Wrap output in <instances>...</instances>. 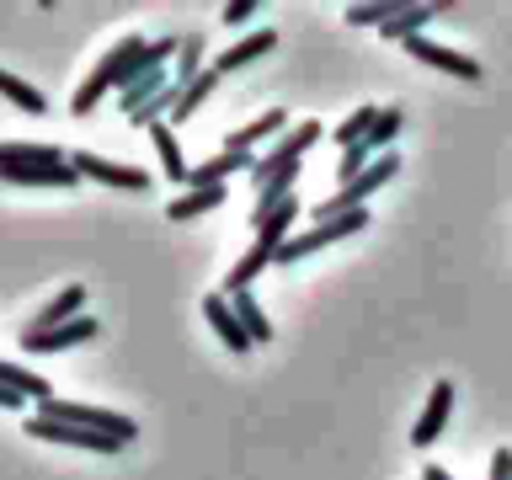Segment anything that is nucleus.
Instances as JSON below:
<instances>
[{
	"label": "nucleus",
	"mask_w": 512,
	"mask_h": 480,
	"mask_svg": "<svg viewBox=\"0 0 512 480\" xmlns=\"http://www.w3.org/2000/svg\"><path fill=\"white\" fill-rule=\"evenodd\" d=\"M70 166H75V176H91V182H102V187H123V192H150V171H139V166H118V160H107V155H91V150H70Z\"/></svg>",
	"instance_id": "obj_5"
},
{
	"label": "nucleus",
	"mask_w": 512,
	"mask_h": 480,
	"mask_svg": "<svg viewBox=\"0 0 512 480\" xmlns=\"http://www.w3.org/2000/svg\"><path fill=\"white\" fill-rule=\"evenodd\" d=\"M203 320H208V326L219 331V342L230 347V352H251V347H256L251 336H246V326H240L235 304L224 299V294H208V299H203Z\"/></svg>",
	"instance_id": "obj_12"
},
{
	"label": "nucleus",
	"mask_w": 512,
	"mask_h": 480,
	"mask_svg": "<svg viewBox=\"0 0 512 480\" xmlns=\"http://www.w3.org/2000/svg\"><path fill=\"white\" fill-rule=\"evenodd\" d=\"M150 144H155V155H160V166H166V176L171 182H182L187 187V160H182V144H176V134H171V123H155L150 128Z\"/></svg>",
	"instance_id": "obj_21"
},
{
	"label": "nucleus",
	"mask_w": 512,
	"mask_h": 480,
	"mask_svg": "<svg viewBox=\"0 0 512 480\" xmlns=\"http://www.w3.org/2000/svg\"><path fill=\"white\" fill-rule=\"evenodd\" d=\"M214 208H224V187H198V192H182V198L166 203V219L171 224H187L198 214H214Z\"/></svg>",
	"instance_id": "obj_19"
},
{
	"label": "nucleus",
	"mask_w": 512,
	"mask_h": 480,
	"mask_svg": "<svg viewBox=\"0 0 512 480\" xmlns=\"http://www.w3.org/2000/svg\"><path fill=\"white\" fill-rule=\"evenodd\" d=\"M406 54H411L416 64H432V70L454 75V80H480V64H475L470 54H459V48H443V43H432V38H411Z\"/></svg>",
	"instance_id": "obj_8"
},
{
	"label": "nucleus",
	"mask_w": 512,
	"mask_h": 480,
	"mask_svg": "<svg viewBox=\"0 0 512 480\" xmlns=\"http://www.w3.org/2000/svg\"><path fill=\"white\" fill-rule=\"evenodd\" d=\"M251 16H256V0H230L219 22H224V27H240V22H251Z\"/></svg>",
	"instance_id": "obj_32"
},
{
	"label": "nucleus",
	"mask_w": 512,
	"mask_h": 480,
	"mask_svg": "<svg viewBox=\"0 0 512 480\" xmlns=\"http://www.w3.org/2000/svg\"><path fill=\"white\" fill-rule=\"evenodd\" d=\"M96 320L91 315H75L70 326H59V331H22V352H70V347H80V342H96Z\"/></svg>",
	"instance_id": "obj_9"
},
{
	"label": "nucleus",
	"mask_w": 512,
	"mask_h": 480,
	"mask_svg": "<svg viewBox=\"0 0 512 480\" xmlns=\"http://www.w3.org/2000/svg\"><path fill=\"white\" fill-rule=\"evenodd\" d=\"M400 123H406V118H400V107H379V123H374V134H368L363 144H368V150H384V144L400 134Z\"/></svg>",
	"instance_id": "obj_31"
},
{
	"label": "nucleus",
	"mask_w": 512,
	"mask_h": 480,
	"mask_svg": "<svg viewBox=\"0 0 512 480\" xmlns=\"http://www.w3.org/2000/svg\"><path fill=\"white\" fill-rule=\"evenodd\" d=\"M251 166H256L251 150H224V155H214V160H203V166L187 171V192H198V187H224L235 171H251Z\"/></svg>",
	"instance_id": "obj_11"
},
{
	"label": "nucleus",
	"mask_w": 512,
	"mask_h": 480,
	"mask_svg": "<svg viewBox=\"0 0 512 480\" xmlns=\"http://www.w3.org/2000/svg\"><path fill=\"white\" fill-rule=\"evenodd\" d=\"M400 171V155H374V166H368L358 182H347L336 198H326V203H315V224H326V219H342V214H352V208H363V198H374V192L390 182V176Z\"/></svg>",
	"instance_id": "obj_4"
},
{
	"label": "nucleus",
	"mask_w": 512,
	"mask_h": 480,
	"mask_svg": "<svg viewBox=\"0 0 512 480\" xmlns=\"http://www.w3.org/2000/svg\"><path fill=\"white\" fill-rule=\"evenodd\" d=\"M272 256H278L272 246H262V240H251V251L240 256V262H235L230 272H224L219 294H224V299H235V294H251V283H256V278H262V272L272 267Z\"/></svg>",
	"instance_id": "obj_13"
},
{
	"label": "nucleus",
	"mask_w": 512,
	"mask_h": 480,
	"mask_svg": "<svg viewBox=\"0 0 512 480\" xmlns=\"http://www.w3.org/2000/svg\"><path fill=\"white\" fill-rule=\"evenodd\" d=\"M235 315H240V326H246L251 342H272V326H267V315H262V304H256L251 294H235Z\"/></svg>",
	"instance_id": "obj_28"
},
{
	"label": "nucleus",
	"mask_w": 512,
	"mask_h": 480,
	"mask_svg": "<svg viewBox=\"0 0 512 480\" xmlns=\"http://www.w3.org/2000/svg\"><path fill=\"white\" fill-rule=\"evenodd\" d=\"M395 11H406V6H395V0H390V6H379V0H374V6H347V27H384Z\"/></svg>",
	"instance_id": "obj_30"
},
{
	"label": "nucleus",
	"mask_w": 512,
	"mask_h": 480,
	"mask_svg": "<svg viewBox=\"0 0 512 480\" xmlns=\"http://www.w3.org/2000/svg\"><path fill=\"white\" fill-rule=\"evenodd\" d=\"M363 224H368V208H352V214H342V219L310 224L304 235H288V246H278V256H272V267H294V262H304L310 251L331 246V240H347V235H358Z\"/></svg>",
	"instance_id": "obj_3"
},
{
	"label": "nucleus",
	"mask_w": 512,
	"mask_h": 480,
	"mask_svg": "<svg viewBox=\"0 0 512 480\" xmlns=\"http://www.w3.org/2000/svg\"><path fill=\"white\" fill-rule=\"evenodd\" d=\"M176 80H171V70H144V75H134L128 86L118 91V107H123V118H134V112L144 107V102H155L160 91H171Z\"/></svg>",
	"instance_id": "obj_17"
},
{
	"label": "nucleus",
	"mask_w": 512,
	"mask_h": 480,
	"mask_svg": "<svg viewBox=\"0 0 512 480\" xmlns=\"http://www.w3.org/2000/svg\"><path fill=\"white\" fill-rule=\"evenodd\" d=\"M272 48H278V32H272V27H256L251 38H240V43L230 48V54H219V59H214V70H219V75L246 70V64H256L262 54H272Z\"/></svg>",
	"instance_id": "obj_16"
},
{
	"label": "nucleus",
	"mask_w": 512,
	"mask_h": 480,
	"mask_svg": "<svg viewBox=\"0 0 512 480\" xmlns=\"http://www.w3.org/2000/svg\"><path fill=\"white\" fill-rule=\"evenodd\" d=\"M374 166V150H368V144H352V150H342V160H336V182H358V176Z\"/></svg>",
	"instance_id": "obj_29"
},
{
	"label": "nucleus",
	"mask_w": 512,
	"mask_h": 480,
	"mask_svg": "<svg viewBox=\"0 0 512 480\" xmlns=\"http://www.w3.org/2000/svg\"><path fill=\"white\" fill-rule=\"evenodd\" d=\"M203 54H208L203 38H198V32H187V38H182V54H176V86H192V80L208 70Z\"/></svg>",
	"instance_id": "obj_25"
},
{
	"label": "nucleus",
	"mask_w": 512,
	"mask_h": 480,
	"mask_svg": "<svg viewBox=\"0 0 512 480\" xmlns=\"http://www.w3.org/2000/svg\"><path fill=\"white\" fill-rule=\"evenodd\" d=\"M486 480H512V448H496L491 454V475Z\"/></svg>",
	"instance_id": "obj_33"
},
{
	"label": "nucleus",
	"mask_w": 512,
	"mask_h": 480,
	"mask_svg": "<svg viewBox=\"0 0 512 480\" xmlns=\"http://www.w3.org/2000/svg\"><path fill=\"white\" fill-rule=\"evenodd\" d=\"M0 96H6V102H16L22 112H32V118H43V112H48L43 91H32L27 80H16V75H6V70H0Z\"/></svg>",
	"instance_id": "obj_27"
},
{
	"label": "nucleus",
	"mask_w": 512,
	"mask_h": 480,
	"mask_svg": "<svg viewBox=\"0 0 512 480\" xmlns=\"http://www.w3.org/2000/svg\"><path fill=\"white\" fill-rule=\"evenodd\" d=\"M38 416H48V422L86 427V432H102V438H118V443H134V438H139L134 416H123V411H102V406H80V400H59V395L38 400Z\"/></svg>",
	"instance_id": "obj_2"
},
{
	"label": "nucleus",
	"mask_w": 512,
	"mask_h": 480,
	"mask_svg": "<svg viewBox=\"0 0 512 480\" xmlns=\"http://www.w3.org/2000/svg\"><path fill=\"white\" fill-rule=\"evenodd\" d=\"M144 43H150V38H139V32H134V38H123L118 48H107V59L96 64V70H91V80H86V86L75 91V102H70V112H75V118H86V112H91L96 102H102L107 91H123L128 80L139 75Z\"/></svg>",
	"instance_id": "obj_1"
},
{
	"label": "nucleus",
	"mask_w": 512,
	"mask_h": 480,
	"mask_svg": "<svg viewBox=\"0 0 512 480\" xmlns=\"http://www.w3.org/2000/svg\"><path fill=\"white\" fill-rule=\"evenodd\" d=\"M299 208H304V198L299 192H288V198L278 203V208H267L262 219H251L256 224V240H262V246H288V230H294V219H299Z\"/></svg>",
	"instance_id": "obj_15"
},
{
	"label": "nucleus",
	"mask_w": 512,
	"mask_h": 480,
	"mask_svg": "<svg viewBox=\"0 0 512 480\" xmlns=\"http://www.w3.org/2000/svg\"><path fill=\"white\" fill-rule=\"evenodd\" d=\"M32 166H70V150L59 144H32V139H0V171H32Z\"/></svg>",
	"instance_id": "obj_7"
},
{
	"label": "nucleus",
	"mask_w": 512,
	"mask_h": 480,
	"mask_svg": "<svg viewBox=\"0 0 512 480\" xmlns=\"http://www.w3.org/2000/svg\"><path fill=\"white\" fill-rule=\"evenodd\" d=\"M0 406H6V411H22V395H11V390H0Z\"/></svg>",
	"instance_id": "obj_34"
},
{
	"label": "nucleus",
	"mask_w": 512,
	"mask_h": 480,
	"mask_svg": "<svg viewBox=\"0 0 512 480\" xmlns=\"http://www.w3.org/2000/svg\"><path fill=\"white\" fill-rule=\"evenodd\" d=\"M214 86H219V70L208 64V70H203L198 80H192V86H182V91H176V112H171V123H187L192 112H198V107L208 102V91H214Z\"/></svg>",
	"instance_id": "obj_24"
},
{
	"label": "nucleus",
	"mask_w": 512,
	"mask_h": 480,
	"mask_svg": "<svg viewBox=\"0 0 512 480\" xmlns=\"http://www.w3.org/2000/svg\"><path fill=\"white\" fill-rule=\"evenodd\" d=\"M0 390H11L22 400H48V395H54L38 368H22V363H6V358H0Z\"/></svg>",
	"instance_id": "obj_20"
},
{
	"label": "nucleus",
	"mask_w": 512,
	"mask_h": 480,
	"mask_svg": "<svg viewBox=\"0 0 512 480\" xmlns=\"http://www.w3.org/2000/svg\"><path fill=\"white\" fill-rule=\"evenodd\" d=\"M75 315H86V288H80V283H70L59 299H48L43 310L32 315V326H27V331H38V336H43V331H59V326H70Z\"/></svg>",
	"instance_id": "obj_14"
},
{
	"label": "nucleus",
	"mask_w": 512,
	"mask_h": 480,
	"mask_svg": "<svg viewBox=\"0 0 512 480\" xmlns=\"http://www.w3.org/2000/svg\"><path fill=\"white\" fill-rule=\"evenodd\" d=\"M432 11H443V6H406V11H395L379 32H384L390 43H411V38H422V27L432 22Z\"/></svg>",
	"instance_id": "obj_22"
},
{
	"label": "nucleus",
	"mask_w": 512,
	"mask_h": 480,
	"mask_svg": "<svg viewBox=\"0 0 512 480\" xmlns=\"http://www.w3.org/2000/svg\"><path fill=\"white\" fill-rule=\"evenodd\" d=\"M272 134H288V112L283 107H272V112H262V118H251L246 128H235V134L224 139V150H256V144L272 139Z\"/></svg>",
	"instance_id": "obj_18"
},
{
	"label": "nucleus",
	"mask_w": 512,
	"mask_h": 480,
	"mask_svg": "<svg viewBox=\"0 0 512 480\" xmlns=\"http://www.w3.org/2000/svg\"><path fill=\"white\" fill-rule=\"evenodd\" d=\"M0 182H11V187H75L80 176L75 166H32V171H0Z\"/></svg>",
	"instance_id": "obj_23"
},
{
	"label": "nucleus",
	"mask_w": 512,
	"mask_h": 480,
	"mask_svg": "<svg viewBox=\"0 0 512 480\" xmlns=\"http://www.w3.org/2000/svg\"><path fill=\"white\" fill-rule=\"evenodd\" d=\"M448 411H454V384L438 379V384H432V395H427V411L416 416V427H411V443H416V448H432V443H438Z\"/></svg>",
	"instance_id": "obj_10"
},
{
	"label": "nucleus",
	"mask_w": 512,
	"mask_h": 480,
	"mask_svg": "<svg viewBox=\"0 0 512 480\" xmlns=\"http://www.w3.org/2000/svg\"><path fill=\"white\" fill-rule=\"evenodd\" d=\"M374 123H379V107H358V112H347L342 128H336V144H342V150H352V144H363L368 134H374Z\"/></svg>",
	"instance_id": "obj_26"
},
{
	"label": "nucleus",
	"mask_w": 512,
	"mask_h": 480,
	"mask_svg": "<svg viewBox=\"0 0 512 480\" xmlns=\"http://www.w3.org/2000/svg\"><path fill=\"white\" fill-rule=\"evenodd\" d=\"M27 438L91 448V454H118V448H123L118 438H102V432H86V427H70V422H48V416H27Z\"/></svg>",
	"instance_id": "obj_6"
},
{
	"label": "nucleus",
	"mask_w": 512,
	"mask_h": 480,
	"mask_svg": "<svg viewBox=\"0 0 512 480\" xmlns=\"http://www.w3.org/2000/svg\"><path fill=\"white\" fill-rule=\"evenodd\" d=\"M422 480H454V475H448V470H438V464H427V470H422Z\"/></svg>",
	"instance_id": "obj_35"
}]
</instances>
